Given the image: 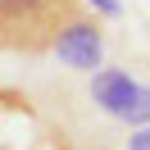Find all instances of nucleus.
Here are the masks:
<instances>
[{"label":"nucleus","mask_w":150,"mask_h":150,"mask_svg":"<svg viewBox=\"0 0 150 150\" xmlns=\"http://www.w3.org/2000/svg\"><path fill=\"white\" fill-rule=\"evenodd\" d=\"M73 0H0V46L14 55H50L59 18Z\"/></svg>","instance_id":"obj_1"},{"label":"nucleus","mask_w":150,"mask_h":150,"mask_svg":"<svg viewBox=\"0 0 150 150\" xmlns=\"http://www.w3.org/2000/svg\"><path fill=\"white\" fill-rule=\"evenodd\" d=\"M50 55L64 68H77V73L100 68V59H105V28H100V18H96L86 5L73 0V9H68L64 18H59V28H55Z\"/></svg>","instance_id":"obj_2"},{"label":"nucleus","mask_w":150,"mask_h":150,"mask_svg":"<svg viewBox=\"0 0 150 150\" xmlns=\"http://www.w3.org/2000/svg\"><path fill=\"white\" fill-rule=\"evenodd\" d=\"M0 150H68L64 137L18 91H0Z\"/></svg>","instance_id":"obj_3"},{"label":"nucleus","mask_w":150,"mask_h":150,"mask_svg":"<svg viewBox=\"0 0 150 150\" xmlns=\"http://www.w3.org/2000/svg\"><path fill=\"white\" fill-rule=\"evenodd\" d=\"M132 91H137V77L127 68H91V100L100 105L109 118H123Z\"/></svg>","instance_id":"obj_4"},{"label":"nucleus","mask_w":150,"mask_h":150,"mask_svg":"<svg viewBox=\"0 0 150 150\" xmlns=\"http://www.w3.org/2000/svg\"><path fill=\"white\" fill-rule=\"evenodd\" d=\"M118 123H127V127L150 123V86H146V82H137V91H132V100H127V109H123Z\"/></svg>","instance_id":"obj_5"},{"label":"nucleus","mask_w":150,"mask_h":150,"mask_svg":"<svg viewBox=\"0 0 150 150\" xmlns=\"http://www.w3.org/2000/svg\"><path fill=\"white\" fill-rule=\"evenodd\" d=\"M77 5H86L100 18H123V0H77Z\"/></svg>","instance_id":"obj_6"},{"label":"nucleus","mask_w":150,"mask_h":150,"mask_svg":"<svg viewBox=\"0 0 150 150\" xmlns=\"http://www.w3.org/2000/svg\"><path fill=\"white\" fill-rule=\"evenodd\" d=\"M127 150H150V123H137V127H132Z\"/></svg>","instance_id":"obj_7"}]
</instances>
